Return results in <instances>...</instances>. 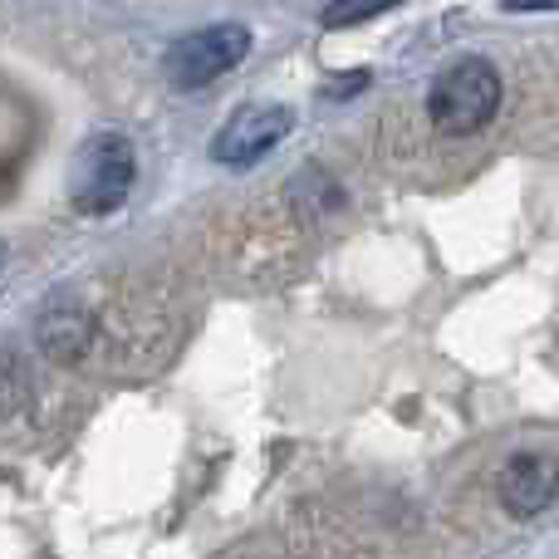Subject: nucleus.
<instances>
[{
    "mask_svg": "<svg viewBox=\"0 0 559 559\" xmlns=\"http://www.w3.org/2000/svg\"><path fill=\"white\" fill-rule=\"evenodd\" d=\"M501 108V69L481 55H466L456 64H447L427 88V118L442 133H476L486 128Z\"/></svg>",
    "mask_w": 559,
    "mask_h": 559,
    "instance_id": "obj_1",
    "label": "nucleus"
},
{
    "mask_svg": "<svg viewBox=\"0 0 559 559\" xmlns=\"http://www.w3.org/2000/svg\"><path fill=\"white\" fill-rule=\"evenodd\" d=\"M138 182V153L123 133H94L74 157L69 202L84 216H114Z\"/></svg>",
    "mask_w": 559,
    "mask_h": 559,
    "instance_id": "obj_2",
    "label": "nucleus"
},
{
    "mask_svg": "<svg viewBox=\"0 0 559 559\" xmlns=\"http://www.w3.org/2000/svg\"><path fill=\"white\" fill-rule=\"evenodd\" d=\"M251 55V29L236 25V20H216L202 25L192 35L173 39V49L163 55V69L173 79V88H202L212 79H222L226 69H236Z\"/></svg>",
    "mask_w": 559,
    "mask_h": 559,
    "instance_id": "obj_3",
    "label": "nucleus"
},
{
    "mask_svg": "<svg viewBox=\"0 0 559 559\" xmlns=\"http://www.w3.org/2000/svg\"><path fill=\"white\" fill-rule=\"evenodd\" d=\"M295 128V108L289 104H246L231 114L212 138V157L222 167H255L265 153H275Z\"/></svg>",
    "mask_w": 559,
    "mask_h": 559,
    "instance_id": "obj_4",
    "label": "nucleus"
},
{
    "mask_svg": "<svg viewBox=\"0 0 559 559\" xmlns=\"http://www.w3.org/2000/svg\"><path fill=\"white\" fill-rule=\"evenodd\" d=\"M501 501H506V511L521 515V521L550 511L559 501V466L540 452H515L501 472Z\"/></svg>",
    "mask_w": 559,
    "mask_h": 559,
    "instance_id": "obj_5",
    "label": "nucleus"
},
{
    "mask_svg": "<svg viewBox=\"0 0 559 559\" xmlns=\"http://www.w3.org/2000/svg\"><path fill=\"white\" fill-rule=\"evenodd\" d=\"M35 338H39V354H49L55 364H74L88 348V309L79 305L74 295L59 289V295H49L45 309H39Z\"/></svg>",
    "mask_w": 559,
    "mask_h": 559,
    "instance_id": "obj_6",
    "label": "nucleus"
},
{
    "mask_svg": "<svg viewBox=\"0 0 559 559\" xmlns=\"http://www.w3.org/2000/svg\"><path fill=\"white\" fill-rule=\"evenodd\" d=\"M383 10L388 5H329L319 20H324V25H364V20H378Z\"/></svg>",
    "mask_w": 559,
    "mask_h": 559,
    "instance_id": "obj_7",
    "label": "nucleus"
},
{
    "mask_svg": "<svg viewBox=\"0 0 559 559\" xmlns=\"http://www.w3.org/2000/svg\"><path fill=\"white\" fill-rule=\"evenodd\" d=\"M368 88V69H354V74H338V84H324V98H348Z\"/></svg>",
    "mask_w": 559,
    "mask_h": 559,
    "instance_id": "obj_8",
    "label": "nucleus"
}]
</instances>
